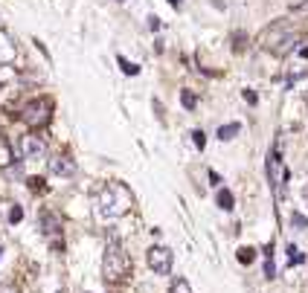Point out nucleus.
<instances>
[{
  "label": "nucleus",
  "instance_id": "obj_1",
  "mask_svg": "<svg viewBox=\"0 0 308 293\" xmlns=\"http://www.w3.org/2000/svg\"><path fill=\"white\" fill-rule=\"evenodd\" d=\"M134 203V197H131V192L125 183L120 180H114V183H105L99 195H96V212L102 215V218H122L128 209Z\"/></svg>",
  "mask_w": 308,
  "mask_h": 293
},
{
  "label": "nucleus",
  "instance_id": "obj_2",
  "mask_svg": "<svg viewBox=\"0 0 308 293\" xmlns=\"http://www.w3.org/2000/svg\"><path fill=\"white\" fill-rule=\"evenodd\" d=\"M128 273H131V259H128L125 247H122L120 235H117V232H111L108 247H105V256H102V279H105V282L120 285V282L128 279Z\"/></svg>",
  "mask_w": 308,
  "mask_h": 293
},
{
  "label": "nucleus",
  "instance_id": "obj_3",
  "mask_svg": "<svg viewBox=\"0 0 308 293\" xmlns=\"http://www.w3.org/2000/svg\"><path fill=\"white\" fill-rule=\"evenodd\" d=\"M52 116V99L47 96H38V99H29V102L20 107V119L26 122L29 128H44Z\"/></svg>",
  "mask_w": 308,
  "mask_h": 293
},
{
  "label": "nucleus",
  "instance_id": "obj_4",
  "mask_svg": "<svg viewBox=\"0 0 308 293\" xmlns=\"http://www.w3.org/2000/svg\"><path fill=\"white\" fill-rule=\"evenodd\" d=\"M268 177H271L276 200H282V192H285V183H288V169H285V163L279 157V145H274L271 154H268Z\"/></svg>",
  "mask_w": 308,
  "mask_h": 293
},
{
  "label": "nucleus",
  "instance_id": "obj_5",
  "mask_svg": "<svg viewBox=\"0 0 308 293\" xmlns=\"http://www.w3.org/2000/svg\"><path fill=\"white\" fill-rule=\"evenodd\" d=\"M146 261H149V267H152L157 276H169L174 253H171L169 247H163V244H154V247H149V253H146Z\"/></svg>",
  "mask_w": 308,
  "mask_h": 293
},
{
  "label": "nucleus",
  "instance_id": "obj_6",
  "mask_svg": "<svg viewBox=\"0 0 308 293\" xmlns=\"http://www.w3.org/2000/svg\"><path fill=\"white\" fill-rule=\"evenodd\" d=\"M17 151H20L23 160H41V157L47 154V139L41 137L38 131H29V134H23V137H20Z\"/></svg>",
  "mask_w": 308,
  "mask_h": 293
},
{
  "label": "nucleus",
  "instance_id": "obj_7",
  "mask_svg": "<svg viewBox=\"0 0 308 293\" xmlns=\"http://www.w3.org/2000/svg\"><path fill=\"white\" fill-rule=\"evenodd\" d=\"M47 166H50V172L55 177H73V174L79 172V166H76V160L70 154H52L47 160Z\"/></svg>",
  "mask_w": 308,
  "mask_h": 293
},
{
  "label": "nucleus",
  "instance_id": "obj_8",
  "mask_svg": "<svg viewBox=\"0 0 308 293\" xmlns=\"http://www.w3.org/2000/svg\"><path fill=\"white\" fill-rule=\"evenodd\" d=\"M15 58H17V44H15V38L6 32V29H0V67L12 64Z\"/></svg>",
  "mask_w": 308,
  "mask_h": 293
},
{
  "label": "nucleus",
  "instance_id": "obj_9",
  "mask_svg": "<svg viewBox=\"0 0 308 293\" xmlns=\"http://www.w3.org/2000/svg\"><path fill=\"white\" fill-rule=\"evenodd\" d=\"M38 221H41V232L47 235V238H55V235H61V218L58 215H52V212H41L38 215Z\"/></svg>",
  "mask_w": 308,
  "mask_h": 293
},
{
  "label": "nucleus",
  "instance_id": "obj_10",
  "mask_svg": "<svg viewBox=\"0 0 308 293\" xmlns=\"http://www.w3.org/2000/svg\"><path fill=\"white\" fill-rule=\"evenodd\" d=\"M241 134V125L239 122H227V125H221V128H218V139H221V142H230V139H236Z\"/></svg>",
  "mask_w": 308,
  "mask_h": 293
},
{
  "label": "nucleus",
  "instance_id": "obj_11",
  "mask_svg": "<svg viewBox=\"0 0 308 293\" xmlns=\"http://www.w3.org/2000/svg\"><path fill=\"white\" fill-rule=\"evenodd\" d=\"M265 276L276 279V264H274V244L265 247Z\"/></svg>",
  "mask_w": 308,
  "mask_h": 293
},
{
  "label": "nucleus",
  "instance_id": "obj_12",
  "mask_svg": "<svg viewBox=\"0 0 308 293\" xmlns=\"http://www.w3.org/2000/svg\"><path fill=\"white\" fill-rule=\"evenodd\" d=\"M233 203H236L233 192H230V189H218V206H221L224 212H230V209H233Z\"/></svg>",
  "mask_w": 308,
  "mask_h": 293
},
{
  "label": "nucleus",
  "instance_id": "obj_13",
  "mask_svg": "<svg viewBox=\"0 0 308 293\" xmlns=\"http://www.w3.org/2000/svg\"><path fill=\"white\" fill-rule=\"evenodd\" d=\"M117 61H120V67H122V73H125V76H140V67L134 64V61H128L125 55H117Z\"/></svg>",
  "mask_w": 308,
  "mask_h": 293
},
{
  "label": "nucleus",
  "instance_id": "obj_14",
  "mask_svg": "<svg viewBox=\"0 0 308 293\" xmlns=\"http://www.w3.org/2000/svg\"><path fill=\"white\" fill-rule=\"evenodd\" d=\"M169 293H192V288H189V282L183 276H177V279H171Z\"/></svg>",
  "mask_w": 308,
  "mask_h": 293
},
{
  "label": "nucleus",
  "instance_id": "obj_15",
  "mask_svg": "<svg viewBox=\"0 0 308 293\" xmlns=\"http://www.w3.org/2000/svg\"><path fill=\"white\" fill-rule=\"evenodd\" d=\"M256 250H253V247H239V261L241 264H253V261H256Z\"/></svg>",
  "mask_w": 308,
  "mask_h": 293
},
{
  "label": "nucleus",
  "instance_id": "obj_16",
  "mask_svg": "<svg viewBox=\"0 0 308 293\" xmlns=\"http://www.w3.org/2000/svg\"><path fill=\"white\" fill-rule=\"evenodd\" d=\"M180 104H183L186 110H195V104H198V96H195L192 90H180Z\"/></svg>",
  "mask_w": 308,
  "mask_h": 293
},
{
  "label": "nucleus",
  "instance_id": "obj_17",
  "mask_svg": "<svg viewBox=\"0 0 308 293\" xmlns=\"http://www.w3.org/2000/svg\"><path fill=\"white\" fill-rule=\"evenodd\" d=\"M26 186H29V192H47V180L44 177H26Z\"/></svg>",
  "mask_w": 308,
  "mask_h": 293
},
{
  "label": "nucleus",
  "instance_id": "obj_18",
  "mask_svg": "<svg viewBox=\"0 0 308 293\" xmlns=\"http://www.w3.org/2000/svg\"><path fill=\"white\" fill-rule=\"evenodd\" d=\"M288 261H291V264H303V261H306L303 250H300V247H294V244H288Z\"/></svg>",
  "mask_w": 308,
  "mask_h": 293
},
{
  "label": "nucleus",
  "instance_id": "obj_19",
  "mask_svg": "<svg viewBox=\"0 0 308 293\" xmlns=\"http://www.w3.org/2000/svg\"><path fill=\"white\" fill-rule=\"evenodd\" d=\"M20 221H23V209L15 203V206L9 209V224H20Z\"/></svg>",
  "mask_w": 308,
  "mask_h": 293
},
{
  "label": "nucleus",
  "instance_id": "obj_20",
  "mask_svg": "<svg viewBox=\"0 0 308 293\" xmlns=\"http://www.w3.org/2000/svg\"><path fill=\"white\" fill-rule=\"evenodd\" d=\"M192 142H195V148H201V151H204V145H206V134H204V131H192Z\"/></svg>",
  "mask_w": 308,
  "mask_h": 293
},
{
  "label": "nucleus",
  "instance_id": "obj_21",
  "mask_svg": "<svg viewBox=\"0 0 308 293\" xmlns=\"http://www.w3.org/2000/svg\"><path fill=\"white\" fill-rule=\"evenodd\" d=\"M291 224H297V226H303V229H308V218H306V215H300V212H294V215H291Z\"/></svg>",
  "mask_w": 308,
  "mask_h": 293
},
{
  "label": "nucleus",
  "instance_id": "obj_22",
  "mask_svg": "<svg viewBox=\"0 0 308 293\" xmlns=\"http://www.w3.org/2000/svg\"><path fill=\"white\" fill-rule=\"evenodd\" d=\"M241 96H244V102H247V104H256L259 102V96L253 93V90H241Z\"/></svg>",
  "mask_w": 308,
  "mask_h": 293
},
{
  "label": "nucleus",
  "instance_id": "obj_23",
  "mask_svg": "<svg viewBox=\"0 0 308 293\" xmlns=\"http://www.w3.org/2000/svg\"><path fill=\"white\" fill-rule=\"evenodd\" d=\"M0 293H20L15 288V285H9V282H3V285H0Z\"/></svg>",
  "mask_w": 308,
  "mask_h": 293
},
{
  "label": "nucleus",
  "instance_id": "obj_24",
  "mask_svg": "<svg viewBox=\"0 0 308 293\" xmlns=\"http://www.w3.org/2000/svg\"><path fill=\"white\" fill-rule=\"evenodd\" d=\"M149 29H154V32H157V29H160V20H157V17H149Z\"/></svg>",
  "mask_w": 308,
  "mask_h": 293
},
{
  "label": "nucleus",
  "instance_id": "obj_25",
  "mask_svg": "<svg viewBox=\"0 0 308 293\" xmlns=\"http://www.w3.org/2000/svg\"><path fill=\"white\" fill-rule=\"evenodd\" d=\"M209 180H212V186H221V177H218V172H209Z\"/></svg>",
  "mask_w": 308,
  "mask_h": 293
},
{
  "label": "nucleus",
  "instance_id": "obj_26",
  "mask_svg": "<svg viewBox=\"0 0 308 293\" xmlns=\"http://www.w3.org/2000/svg\"><path fill=\"white\" fill-rule=\"evenodd\" d=\"M180 3H183V0H169V6H174V9H180Z\"/></svg>",
  "mask_w": 308,
  "mask_h": 293
},
{
  "label": "nucleus",
  "instance_id": "obj_27",
  "mask_svg": "<svg viewBox=\"0 0 308 293\" xmlns=\"http://www.w3.org/2000/svg\"><path fill=\"white\" fill-rule=\"evenodd\" d=\"M0 256H3V247H0Z\"/></svg>",
  "mask_w": 308,
  "mask_h": 293
}]
</instances>
